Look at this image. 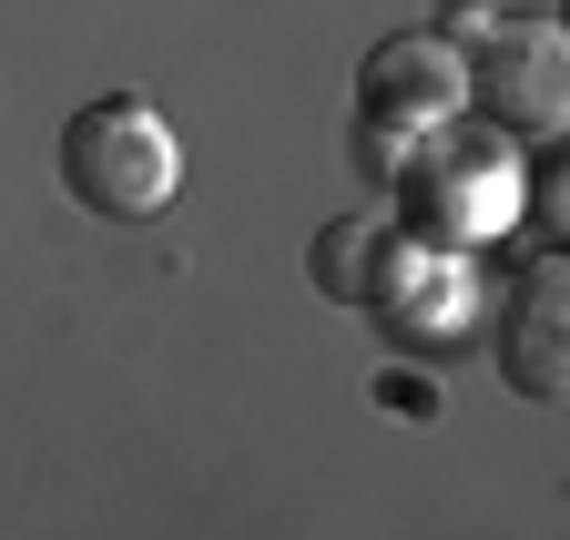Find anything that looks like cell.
<instances>
[{"label": "cell", "mask_w": 570, "mask_h": 540, "mask_svg": "<svg viewBox=\"0 0 570 540\" xmlns=\"http://www.w3.org/2000/svg\"><path fill=\"white\" fill-rule=\"evenodd\" d=\"M184 184V144L142 92H102L61 122V194L102 225H154Z\"/></svg>", "instance_id": "obj_1"}, {"label": "cell", "mask_w": 570, "mask_h": 540, "mask_svg": "<svg viewBox=\"0 0 570 540\" xmlns=\"http://www.w3.org/2000/svg\"><path fill=\"white\" fill-rule=\"evenodd\" d=\"M459 112V51L439 31H387L367 51V72H356V154H367L377 184L407 174V154L428 144Z\"/></svg>", "instance_id": "obj_2"}, {"label": "cell", "mask_w": 570, "mask_h": 540, "mask_svg": "<svg viewBox=\"0 0 570 540\" xmlns=\"http://www.w3.org/2000/svg\"><path fill=\"white\" fill-rule=\"evenodd\" d=\"M459 102H479L510 144H550L570 122V41L550 21H489L459 51Z\"/></svg>", "instance_id": "obj_3"}, {"label": "cell", "mask_w": 570, "mask_h": 540, "mask_svg": "<svg viewBox=\"0 0 570 540\" xmlns=\"http://www.w3.org/2000/svg\"><path fill=\"white\" fill-rule=\"evenodd\" d=\"M489 357H499V377H510L530 409H560L570 397V265L550 245L510 276V306L489 326Z\"/></svg>", "instance_id": "obj_4"}, {"label": "cell", "mask_w": 570, "mask_h": 540, "mask_svg": "<svg viewBox=\"0 0 570 540\" xmlns=\"http://www.w3.org/2000/svg\"><path fill=\"white\" fill-rule=\"evenodd\" d=\"M397 184H407L397 235H417V245H469L510 215V154L499 144H417Z\"/></svg>", "instance_id": "obj_5"}, {"label": "cell", "mask_w": 570, "mask_h": 540, "mask_svg": "<svg viewBox=\"0 0 570 540\" xmlns=\"http://www.w3.org/2000/svg\"><path fill=\"white\" fill-rule=\"evenodd\" d=\"M387 215H336L326 235H316V255H306V276L336 296V306H367V286H377V255H387Z\"/></svg>", "instance_id": "obj_6"}]
</instances>
